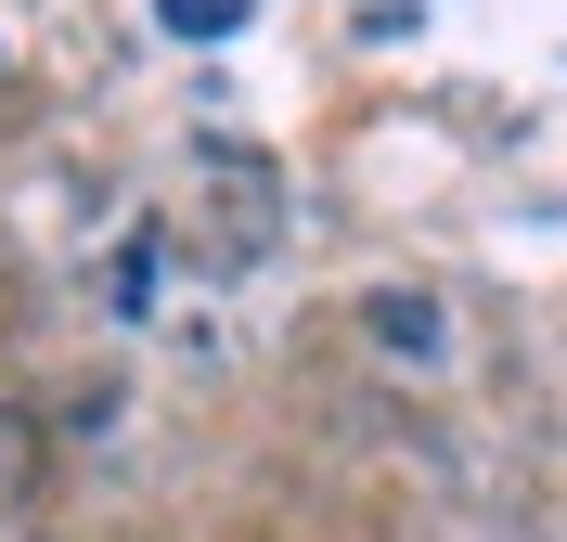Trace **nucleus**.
I'll list each match as a JSON object with an SVG mask.
<instances>
[{
  "instance_id": "nucleus-1",
  "label": "nucleus",
  "mask_w": 567,
  "mask_h": 542,
  "mask_svg": "<svg viewBox=\"0 0 567 542\" xmlns=\"http://www.w3.org/2000/svg\"><path fill=\"white\" fill-rule=\"evenodd\" d=\"M155 27H181V39H233V27H246V0H155Z\"/></svg>"
},
{
  "instance_id": "nucleus-2",
  "label": "nucleus",
  "mask_w": 567,
  "mask_h": 542,
  "mask_svg": "<svg viewBox=\"0 0 567 542\" xmlns=\"http://www.w3.org/2000/svg\"><path fill=\"white\" fill-rule=\"evenodd\" d=\"M13 491H39V439L0 413V504H13Z\"/></svg>"
}]
</instances>
